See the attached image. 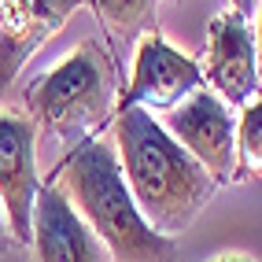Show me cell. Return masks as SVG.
<instances>
[{
  "label": "cell",
  "instance_id": "obj_5",
  "mask_svg": "<svg viewBox=\"0 0 262 262\" xmlns=\"http://www.w3.org/2000/svg\"><path fill=\"white\" fill-rule=\"evenodd\" d=\"M203 71L196 59L181 56L163 33L148 30L137 41V59H133V81L118 96V107H144V111H170L185 96L203 89ZM115 107V111H118Z\"/></svg>",
  "mask_w": 262,
  "mask_h": 262
},
{
  "label": "cell",
  "instance_id": "obj_8",
  "mask_svg": "<svg viewBox=\"0 0 262 262\" xmlns=\"http://www.w3.org/2000/svg\"><path fill=\"white\" fill-rule=\"evenodd\" d=\"M85 0H4L0 4V96L15 74L30 63L37 48H45L67 26L74 8Z\"/></svg>",
  "mask_w": 262,
  "mask_h": 262
},
{
  "label": "cell",
  "instance_id": "obj_12",
  "mask_svg": "<svg viewBox=\"0 0 262 262\" xmlns=\"http://www.w3.org/2000/svg\"><path fill=\"white\" fill-rule=\"evenodd\" d=\"M11 244H15V236H11V229H8V218H4V203H0V258H4V255L11 251Z\"/></svg>",
  "mask_w": 262,
  "mask_h": 262
},
{
  "label": "cell",
  "instance_id": "obj_2",
  "mask_svg": "<svg viewBox=\"0 0 262 262\" xmlns=\"http://www.w3.org/2000/svg\"><path fill=\"white\" fill-rule=\"evenodd\" d=\"M56 178H63L67 200L78 207V214L89 222L115 262H173V236L148 225L122 178L118 151L107 141L89 137L67 148Z\"/></svg>",
  "mask_w": 262,
  "mask_h": 262
},
{
  "label": "cell",
  "instance_id": "obj_14",
  "mask_svg": "<svg viewBox=\"0 0 262 262\" xmlns=\"http://www.w3.org/2000/svg\"><path fill=\"white\" fill-rule=\"evenodd\" d=\"M229 4H233V11H240V15L251 11V0H229Z\"/></svg>",
  "mask_w": 262,
  "mask_h": 262
},
{
  "label": "cell",
  "instance_id": "obj_10",
  "mask_svg": "<svg viewBox=\"0 0 262 262\" xmlns=\"http://www.w3.org/2000/svg\"><path fill=\"white\" fill-rule=\"evenodd\" d=\"M85 4H93L96 19L103 23L107 33H115L122 41H137L141 33L155 26L159 0H85Z\"/></svg>",
  "mask_w": 262,
  "mask_h": 262
},
{
  "label": "cell",
  "instance_id": "obj_17",
  "mask_svg": "<svg viewBox=\"0 0 262 262\" xmlns=\"http://www.w3.org/2000/svg\"><path fill=\"white\" fill-rule=\"evenodd\" d=\"M173 4H178V0H173Z\"/></svg>",
  "mask_w": 262,
  "mask_h": 262
},
{
  "label": "cell",
  "instance_id": "obj_9",
  "mask_svg": "<svg viewBox=\"0 0 262 262\" xmlns=\"http://www.w3.org/2000/svg\"><path fill=\"white\" fill-rule=\"evenodd\" d=\"M33 262H107L100 236L56 181H45L33 203Z\"/></svg>",
  "mask_w": 262,
  "mask_h": 262
},
{
  "label": "cell",
  "instance_id": "obj_4",
  "mask_svg": "<svg viewBox=\"0 0 262 262\" xmlns=\"http://www.w3.org/2000/svg\"><path fill=\"white\" fill-rule=\"evenodd\" d=\"M163 126L173 133L185 151H192L214 185H225L236 178V118L214 89H196L178 107L163 111Z\"/></svg>",
  "mask_w": 262,
  "mask_h": 262
},
{
  "label": "cell",
  "instance_id": "obj_6",
  "mask_svg": "<svg viewBox=\"0 0 262 262\" xmlns=\"http://www.w3.org/2000/svg\"><path fill=\"white\" fill-rule=\"evenodd\" d=\"M203 81L229 103V107H248L258 96V59H255V33L248 26V15L225 11L214 15L207 26V52H203Z\"/></svg>",
  "mask_w": 262,
  "mask_h": 262
},
{
  "label": "cell",
  "instance_id": "obj_11",
  "mask_svg": "<svg viewBox=\"0 0 262 262\" xmlns=\"http://www.w3.org/2000/svg\"><path fill=\"white\" fill-rule=\"evenodd\" d=\"M236 178H262V96L248 103L236 122Z\"/></svg>",
  "mask_w": 262,
  "mask_h": 262
},
{
  "label": "cell",
  "instance_id": "obj_3",
  "mask_svg": "<svg viewBox=\"0 0 262 262\" xmlns=\"http://www.w3.org/2000/svg\"><path fill=\"white\" fill-rule=\"evenodd\" d=\"M26 107L33 126L52 133L63 148H74L103 129L118 107L115 59L96 41H81L67 59L30 85Z\"/></svg>",
  "mask_w": 262,
  "mask_h": 262
},
{
  "label": "cell",
  "instance_id": "obj_16",
  "mask_svg": "<svg viewBox=\"0 0 262 262\" xmlns=\"http://www.w3.org/2000/svg\"><path fill=\"white\" fill-rule=\"evenodd\" d=\"M0 4H4V0H0Z\"/></svg>",
  "mask_w": 262,
  "mask_h": 262
},
{
  "label": "cell",
  "instance_id": "obj_1",
  "mask_svg": "<svg viewBox=\"0 0 262 262\" xmlns=\"http://www.w3.org/2000/svg\"><path fill=\"white\" fill-rule=\"evenodd\" d=\"M115 144L122 178H126L148 225L166 236L185 233L211 203L218 188L214 178L144 107L115 111Z\"/></svg>",
  "mask_w": 262,
  "mask_h": 262
},
{
  "label": "cell",
  "instance_id": "obj_15",
  "mask_svg": "<svg viewBox=\"0 0 262 262\" xmlns=\"http://www.w3.org/2000/svg\"><path fill=\"white\" fill-rule=\"evenodd\" d=\"M211 262H251V258H244V255H218V258H211Z\"/></svg>",
  "mask_w": 262,
  "mask_h": 262
},
{
  "label": "cell",
  "instance_id": "obj_7",
  "mask_svg": "<svg viewBox=\"0 0 262 262\" xmlns=\"http://www.w3.org/2000/svg\"><path fill=\"white\" fill-rule=\"evenodd\" d=\"M37 126L23 111H0V203L15 244L33 240V203L41 192L33 159Z\"/></svg>",
  "mask_w": 262,
  "mask_h": 262
},
{
  "label": "cell",
  "instance_id": "obj_13",
  "mask_svg": "<svg viewBox=\"0 0 262 262\" xmlns=\"http://www.w3.org/2000/svg\"><path fill=\"white\" fill-rule=\"evenodd\" d=\"M255 59H258V78H262V8L255 19Z\"/></svg>",
  "mask_w": 262,
  "mask_h": 262
}]
</instances>
